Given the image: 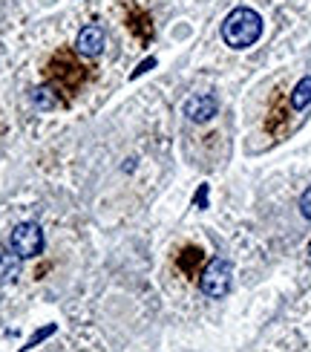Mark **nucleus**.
Wrapping results in <instances>:
<instances>
[{"mask_svg":"<svg viewBox=\"0 0 311 352\" xmlns=\"http://www.w3.org/2000/svg\"><path fill=\"white\" fill-rule=\"evenodd\" d=\"M311 104V76L300 78L297 87H294V93H291V107L294 110H306Z\"/></svg>","mask_w":311,"mask_h":352,"instance_id":"nucleus-9","label":"nucleus"},{"mask_svg":"<svg viewBox=\"0 0 311 352\" xmlns=\"http://www.w3.org/2000/svg\"><path fill=\"white\" fill-rule=\"evenodd\" d=\"M300 214H303L306 219H311V188L300 197Z\"/></svg>","mask_w":311,"mask_h":352,"instance_id":"nucleus-13","label":"nucleus"},{"mask_svg":"<svg viewBox=\"0 0 311 352\" xmlns=\"http://www.w3.org/2000/svg\"><path fill=\"white\" fill-rule=\"evenodd\" d=\"M52 332H55V327H43V329H38V332L32 335V338H29V341H26V346H23V349H32V346H35L38 341H43V338H49V335H52Z\"/></svg>","mask_w":311,"mask_h":352,"instance_id":"nucleus-12","label":"nucleus"},{"mask_svg":"<svg viewBox=\"0 0 311 352\" xmlns=\"http://www.w3.org/2000/svg\"><path fill=\"white\" fill-rule=\"evenodd\" d=\"M104 43H107V35L101 26H84L76 41V52L84 58H98L104 52Z\"/></svg>","mask_w":311,"mask_h":352,"instance_id":"nucleus-5","label":"nucleus"},{"mask_svg":"<svg viewBox=\"0 0 311 352\" xmlns=\"http://www.w3.org/2000/svg\"><path fill=\"white\" fill-rule=\"evenodd\" d=\"M196 205H202V208H205V205H207V185H202L199 190H196V199H194Z\"/></svg>","mask_w":311,"mask_h":352,"instance_id":"nucleus-15","label":"nucleus"},{"mask_svg":"<svg viewBox=\"0 0 311 352\" xmlns=\"http://www.w3.org/2000/svg\"><path fill=\"white\" fill-rule=\"evenodd\" d=\"M18 254H0V277H14L18 272Z\"/></svg>","mask_w":311,"mask_h":352,"instance_id":"nucleus-11","label":"nucleus"},{"mask_svg":"<svg viewBox=\"0 0 311 352\" xmlns=\"http://www.w3.org/2000/svg\"><path fill=\"white\" fill-rule=\"evenodd\" d=\"M202 263H205V252L199 245H185L179 252V257H176V266H179V272L187 277L202 274Z\"/></svg>","mask_w":311,"mask_h":352,"instance_id":"nucleus-8","label":"nucleus"},{"mask_svg":"<svg viewBox=\"0 0 311 352\" xmlns=\"http://www.w3.org/2000/svg\"><path fill=\"white\" fill-rule=\"evenodd\" d=\"M9 252L18 254L21 260L38 257L43 252V231L38 223H21L9 234Z\"/></svg>","mask_w":311,"mask_h":352,"instance_id":"nucleus-4","label":"nucleus"},{"mask_svg":"<svg viewBox=\"0 0 311 352\" xmlns=\"http://www.w3.org/2000/svg\"><path fill=\"white\" fill-rule=\"evenodd\" d=\"M308 254H311V243H308Z\"/></svg>","mask_w":311,"mask_h":352,"instance_id":"nucleus-16","label":"nucleus"},{"mask_svg":"<svg viewBox=\"0 0 311 352\" xmlns=\"http://www.w3.org/2000/svg\"><path fill=\"white\" fill-rule=\"evenodd\" d=\"M32 101L41 107V110H52L58 104V93L52 90V87H38V90H32Z\"/></svg>","mask_w":311,"mask_h":352,"instance_id":"nucleus-10","label":"nucleus"},{"mask_svg":"<svg viewBox=\"0 0 311 352\" xmlns=\"http://www.w3.org/2000/svg\"><path fill=\"white\" fill-rule=\"evenodd\" d=\"M231 277H233V266L225 257L211 260L199 274V286L207 298H225L231 289Z\"/></svg>","mask_w":311,"mask_h":352,"instance_id":"nucleus-3","label":"nucleus"},{"mask_svg":"<svg viewBox=\"0 0 311 352\" xmlns=\"http://www.w3.org/2000/svg\"><path fill=\"white\" fill-rule=\"evenodd\" d=\"M216 110H219V101L214 96H194L185 104V116H187L190 122H196V124L211 122L214 116H216Z\"/></svg>","mask_w":311,"mask_h":352,"instance_id":"nucleus-6","label":"nucleus"},{"mask_svg":"<svg viewBox=\"0 0 311 352\" xmlns=\"http://www.w3.org/2000/svg\"><path fill=\"white\" fill-rule=\"evenodd\" d=\"M260 35H262V18L248 6L233 9L225 18V23H222V41H225L231 50L254 47L260 41Z\"/></svg>","mask_w":311,"mask_h":352,"instance_id":"nucleus-2","label":"nucleus"},{"mask_svg":"<svg viewBox=\"0 0 311 352\" xmlns=\"http://www.w3.org/2000/svg\"><path fill=\"white\" fill-rule=\"evenodd\" d=\"M47 78H49V87L58 93V98L61 96H76L81 87L87 84V67L81 64L78 52L72 50H58L49 64H47Z\"/></svg>","mask_w":311,"mask_h":352,"instance_id":"nucleus-1","label":"nucleus"},{"mask_svg":"<svg viewBox=\"0 0 311 352\" xmlns=\"http://www.w3.org/2000/svg\"><path fill=\"white\" fill-rule=\"evenodd\" d=\"M150 67H156V58H147V61H141L136 69H133V76H130V78H139V76H144V72L150 69Z\"/></svg>","mask_w":311,"mask_h":352,"instance_id":"nucleus-14","label":"nucleus"},{"mask_svg":"<svg viewBox=\"0 0 311 352\" xmlns=\"http://www.w3.org/2000/svg\"><path fill=\"white\" fill-rule=\"evenodd\" d=\"M127 26H130L133 35L141 38V43H150L153 41V21H150V14H147L144 9L130 6L127 9Z\"/></svg>","mask_w":311,"mask_h":352,"instance_id":"nucleus-7","label":"nucleus"}]
</instances>
